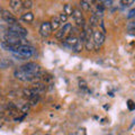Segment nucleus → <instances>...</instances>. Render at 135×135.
<instances>
[{"label": "nucleus", "mask_w": 135, "mask_h": 135, "mask_svg": "<svg viewBox=\"0 0 135 135\" xmlns=\"http://www.w3.org/2000/svg\"><path fill=\"white\" fill-rule=\"evenodd\" d=\"M34 18H35V17H34V14L31 11H26V12H24V14H22V16H20V20L24 22V23H27V24L33 23Z\"/></svg>", "instance_id": "obj_13"}, {"label": "nucleus", "mask_w": 135, "mask_h": 135, "mask_svg": "<svg viewBox=\"0 0 135 135\" xmlns=\"http://www.w3.org/2000/svg\"><path fill=\"white\" fill-rule=\"evenodd\" d=\"M1 17H2V19L5 20L6 23H8L9 25H12V24H16V23H18L17 22V18L16 17L12 15V14H10L8 10H5V9H2L1 10Z\"/></svg>", "instance_id": "obj_9"}, {"label": "nucleus", "mask_w": 135, "mask_h": 135, "mask_svg": "<svg viewBox=\"0 0 135 135\" xmlns=\"http://www.w3.org/2000/svg\"><path fill=\"white\" fill-rule=\"evenodd\" d=\"M35 53V49L31 45H20V46H16L14 52V56L18 60H27L31 57L33 54Z\"/></svg>", "instance_id": "obj_2"}, {"label": "nucleus", "mask_w": 135, "mask_h": 135, "mask_svg": "<svg viewBox=\"0 0 135 135\" xmlns=\"http://www.w3.org/2000/svg\"><path fill=\"white\" fill-rule=\"evenodd\" d=\"M63 12L69 17V16H71L72 15V12H73V8H72V6L70 5V3H65L64 5V7H63Z\"/></svg>", "instance_id": "obj_17"}, {"label": "nucleus", "mask_w": 135, "mask_h": 135, "mask_svg": "<svg viewBox=\"0 0 135 135\" xmlns=\"http://www.w3.org/2000/svg\"><path fill=\"white\" fill-rule=\"evenodd\" d=\"M72 32V25L66 23L63 25V27H61L59 31L55 33V38L59 41H64L68 36L70 35V33Z\"/></svg>", "instance_id": "obj_5"}, {"label": "nucleus", "mask_w": 135, "mask_h": 135, "mask_svg": "<svg viewBox=\"0 0 135 135\" xmlns=\"http://www.w3.org/2000/svg\"><path fill=\"white\" fill-rule=\"evenodd\" d=\"M92 41H94V49H99L105 42V33L100 29H96L92 34Z\"/></svg>", "instance_id": "obj_6"}, {"label": "nucleus", "mask_w": 135, "mask_h": 135, "mask_svg": "<svg viewBox=\"0 0 135 135\" xmlns=\"http://www.w3.org/2000/svg\"><path fill=\"white\" fill-rule=\"evenodd\" d=\"M128 32L131 34H133V35H135V22L134 23H131L128 25Z\"/></svg>", "instance_id": "obj_22"}, {"label": "nucleus", "mask_w": 135, "mask_h": 135, "mask_svg": "<svg viewBox=\"0 0 135 135\" xmlns=\"http://www.w3.org/2000/svg\"><path fill=\"white\" fill-rule=\"evenodd\" d=\"M0 96H1V91H0Z\"/></svg>", "instance_id": "obj_26"}, {"label": "nucleus", "mask_w": 135, "mask_h": 135, "mask_svg": "<svg viewBox=\"0 0 135 135\" xmlns=\"http://www.w3.org/2000/svg\"><path fill=\"white\" fill-rule=\"evenodd\" d=\"M128 108H129V110H133V109H135V104L133 103L132 100H128Z\"/></svg>", "instance_id": "obj_23"}, {"label": "nucleus", "mask_w": 135, "mask_h": 135, "mask_svg": "<svg viewBox=\"0 0 135 135\" xmlns=\"http://www.w3.org/2000/svg\"><path fill=\"white\" fill-rule=\"evenodd\" d=\"M135 16V9H132V10H131L129 11V14H128V18H132V17H134Z\"/></svg>", "instance_id": "obj_25"}, {"label": "nucleus", "mask_w": 135, "mask_h": 135, "mask_svg": "<svg viewBox=\"0 0 135 135\" xmlns=\"http://www.w3.org/2000/svg\"><path fill=\"white\" fill-rule=\"evenodd\" d=\"M7 33L8 34H12V35H16L20 37V38H25L27 36V29L23 27L20 24L16 23V24H12V25H8V28H7Z\"/></svg>", "instance_id": "obj_3"}, {"label": "nucleus", "mask_w": 135, "mask_h": 135, "mask_svg": "<svg viewBox=\"0 0 135 135\" xmlns=\"http://www.w3.org/2000/svg\"><path fill=\"white\" fill-rule=\"evenodd\" d=\"M80 6L84 11H89L91 9V2L90 1H80Z\"/></svg>", "instance_id": "obj_18"}, {"label": "nucleus", "mask_w": 135, "mask_h": 135, "mask_svg": "<svg viewBox=\"0 0 135 135\" xmlns=\"http://www.w3.org/2000/svg\"><path fill=\"white\" fill-rule=\"evenodd\" d=\"M29 109H31V105H29L28 101H26L25 104H23L22 107H20V110H22L24 114H27L29 112Z\"/></svg>", "instance_id": "obj_20"}, {"label": "nucleus", "mask_w": 135, "mask_h": 135, "mask_svg": "<svg viewBox=\"0 0 135 135\" xmlns=\"http://www.w3.org/2000/svg\"><path fill=\"white\" fill-rule=\"evenodd\" d=\"M51 27H52V31L53 32H55V31H59L61 27V22H60V18H59V16H54L52 17V19H51Z\"/></svg>", "instance_id": "obj_12"}, {"label": "nucleus", "mask_w": 135, "mask_h": 135, "mask_svg": "<svg viewBox=\"0 0 135 135\" xmlns=\"http://www.w3.org/2000/svg\"><path fill=\"white\" fill-rule=\"evenodd\" d=\"M52 27H51V24L50 22H43L40 27V34L42 35V37H44V38H47L52 35Z\"/></svg>", "instance_id": "obj_8"}, {"label": "nucleus", "mask_w": 135, "mask_h": 135, "mask_svg": "<svg viewBox=\"0 0 135 135\" xmlns=\"http://www.w3.org/2000/svg\"><path fill=\"white\" fill-rule=\"evenodd\" d=\"M59 18H60V22L63 24V23H65L66 24V20H68V16L64 14V12H62V14L59 15Z\"/></svg>", "instance_id": "obj_21"}, {"label": "nucleus", "mask_w": 135, "mask_h": 135, "mask_svg": "<svg viewBox=\"0 0 135 135\" xmlns=\"http://www.w3.org/2000/svg\"><path fill=\"white\" fill-rule=\"evenodd\" d=\"M32 90L35 92L36 95H41L42 92H44L46 90V84L43 83L42 81H36L33 83L32 86Z\"/></svg>", "instance_id": "obj_10"}, {"label": "nucleus", "mask_w": 135, "mask_h": 135, "mask_svg": "<svg viewBox=\"0 0 135 135\" xmlns=\"http://www.w3.org/2000/svg\"><path fill=\"white\" fill-rule=\"evenodd\" d=\"M72 16H73V19H74V22L77 23L78 26L83 27L84 25H86V20H84L83 14H82V11L80 9H78V8H74L73 12H72Z\"/></svg>", "instance_id": "obj_7"}, {"label": "nucleus", "mask_w": 135, "mask_h": 135, "mask_svg": "<svg viewBox=\"0 0 135 135\" xmlns=\"http://www.w3.org/2000/svg\"><path fill=\"white\" fill-rule=\"evenodd\" d=\"M122 3H124V6H131L132 3H134L133 0H129V1H120Z\"/></svg>", "instance_id": "obj_24"}, {"label": "nucleus", "mask_w": 135, "mask_h": 135, "mask_svg": "<svg viewBox=\"0 0 135 135\" xmlns=\"http://www.w3.org/2000/svg\"><path fill=\"white\" fill-rule=\"evenodd\" d=\"M9 3H10V7H11L15 11H20V10L23 9V7H22V1H20V0H11Z\"/></svg>", "instance_id": "obj_16"}, {"label": "nucleus", "mask_w": 135, "mask_h": 135, "mask_svg": "<svg viewBox=\"0 0 135 135\" xmlns=\"http://www.w3.org/2000/svg\"><path fill=\"white\" fill-rule=\"evenodd\" d=\"M42 74H43V72H42L41 65L35 62H27L25 64L18 66L14 71V75L16 77V79L24 82L41 81Z\"/></svg>", "instance_id": "obj_1"}, {"label": "nucleus", "mask_w": 135, "mask_h": 135, "mask_svg": "<svg viewBox=\"0 0 135 135\" xmlns=\"http://www.w3.org/2000/svg\"><path fill=\"white\" fill-rule=\"evenodd\" d=\"M35 95H36V94L32 90V88H25V89L23 90V96H24V98L27 99V101L31 100Z\"/></svg>", "instance_id": "obj_15"}, {"label": "nucleus", "mask_w": 135, "mask_h": 135, "mask_svg": "<svg viewBox=\"0 0 135 135\" xmlns=\"http://www.w3.org/2000/svg\"><path fill=\"white\" fill-rule=\"evenodd\" d=\"M63 42H64V45L66 46V47H69V49L72 50L75 46V44L79 42V37L74 36V35H69Z\"/></svg>", "instance_id": "obj_11"}, {"label": "nucleus", "mask_w": 135, "mask_h": 135, "mask_svg": "<svg viewBox=\"0 0 135 135\" xmlns=\"http://www.w3.org/2000/svg\"><path fill=\"white\" fill-rule=\"evenodd\" d=\"M99 22H100V18H99V17L96 16L95 14H92V15L90 16V19H89V24H88V26L91 27V28H94V27H96L97 25L99 24Z\"/></svg>", "instance_id": "obj_14"}, {"label": "nucleus", "mask_w": 135, "mask_h": 135, "mask_svg": "<svg viewBox=\"0 0 135 135\" xmlns=\"http://www.w3.org/2000/svg\"><path fill=\"white\" fill-rule=\"evenodd\" d=\"M22 7L23 9H31V8L33 7V1H31V0H26V1H22Z\"/></svg>", "instance_id": "obj_19"}, {"label": "nucleus", "mask_w": 135, "mask_h": 135, "mask_svg": "<svg viewBox=\"0 0 135 135\" xmlns=\"http://www.w3.org/2000/svg\"><path fill=\"white\" fill-rule=\"evenodd\" d=\"M3 42L8 45H11V46H20V45H29L28 42L25 41V38H20V37L16 36V35H12V34H6L3 36Z\"/></svg>", "instance_id": "obj_4"}]
</instances>
